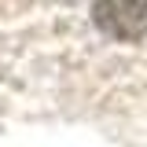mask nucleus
<instances>
[{"instance_id":"obj_1","label":"nucleus","mask_w":147,"mask_h":147,"mask_svg":"<svg viewBox=\"0 0 147 147\" xmlns=\"http://www.w3.org/2000/svg\"><path fill=\"white\" fill-rule=\"evenodd\" d=\"M92 18L114 40H140L147 33V0H96Z\"/></svg>"}]
</instances>
